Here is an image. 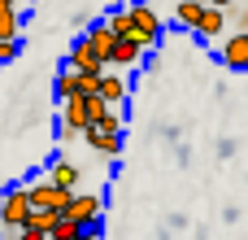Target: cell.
<instances>
[{"label": "cell", "instance_id": "obj_18", "mask_svg": "<svg viewBox=\"0 0 248 240\" xmlns=\"http://www.w3.org/2000/svg\"><path fill=\"white\" fill-rule=\"evenodd\" d=\"M17 52H22V44H17V39H0V66H9Z\"/></svg>", "mask_w": 248, "mask_h": 240}, {"label": "cell", "instance_id": "obj_19", "mask_svg": "<svg viewBox=\"0 0 248 240\" xmlns=\"http://www.w3.org/2000/svg\"><path fill=\"white\" fill-rule=\"evenodd\" d=\"M205 4H218V9H231L235 0H205Z\"/></svg>", "mask_w": 248, "mask_h": 240}, {"label": "cell", "instance_id": "obj_16", "mask_svg": "<svg viewBox=\"0 0 248 240\" xmlns=\"http://www.w3.org/2000/svg\"><path fill=\"white\" fill-rule=\"evenodd\" d=\"M52 92H57L61 101H65V96H74V92H78V70H70V66H65V70L52 79Z\"/></svg>", "mask_w": 248, "mask_h": 240}, {"label": "cell", "instance_id": "obj_8", "mask_svg": "<svg viewBox=\"0 0 248 240\" xmlns=\"http://www.w3.org/2000/svg\"><path fill=\"white\" fill-rule=\"evenodd\" d=\"M78 136H83L100 157H118V153H122V131H96V127H83Z\"/></svg>", "mask_w": 248, "mask_h": 240}, {"label": "cell", "instance_id": "obj_20", "mask_svg": "<svg viewBox=\"0 0 248 240\" xmlns=\"http://www.w3.org/2000/svg\"><path fill=\"white\" fill-rule=\"evenodd\" d=\"M244 35H248V13H244Z\"/></svg>", "mask_w": 248, "mask_h": 240}, {"label": "cell", "instance_id": "obj_5", "mask_svg": "<svg viewBox=\"0 0 248 240\" xmlns=\"http://www.w3.org/2000/svg\"><path fill=\"white\" fill-rule=\"evenodd\" d=\"M83 127H87V105H83V92H74V96L61 101V127H57V136L61 140H74Z\"/></svg>", "mask_w": 248, "mask_h": 240}, {"label": "cell", "instance_id": "obj_14", "mask_svg": "<svg viewBox=\"0 0 248 240\" xmlns=\"http://www.w3.org/2000/svg\"><path fill=\"white\" fill-rule=\"evenodd\" d=\"M201 9H205V0H179V4H174V22H179L183 31H192L196 17H201Z\"/></svg>", "mask_w": 248, "mask_h": 240}, {"label": "cell", "instance_id": "obj_17", "mask_svg": "<svg viewBox=\"0 0 248 240\" xmlns=\"http://www.w3.org/2000/svg\"><path fill=\"white\" fill-rule=\"evenodd\" d=\"M105 26H109L113 35H131V13H126V4H122V9H109Z\"/></svg>", "mask_w": 248, "mask_h": 240}, {"label": "cell", "instance_id": "obj_3", "mask_svg": "<svg viewBox=\"0 0 248 240\" xmlns=\"http://www.w3.org/2000/svg\"><path fill=\"white\" fill-rule=\"evenodd\" d=\"M126 13H131V35H135L144 48H153V44L161 39V13H157L148 0H135V4H126Z\"/></svg>", "mask_w": 248, "mask_h": 240}, {"label": "cell", "instance_id": "obj_1", "mask_svg": "<svg viewBox=\"0 0 248 240\" xmlns=\"http://www.w3.org/2000/svg\"><path fill=\"white\" fill-rule=\"evenodd\" d=\"M26 214H31V201H26V188L22 184H13L4 197H0V236L17 240V227L26 223Z\"/></svg>", "mask_w": 248, "mask_h": 240}, {"label": "cell", "instance_id": "obj_11", "mask_svg": "<svg viewBox=\"0 0 248 240\" xmlns=\"http://www.w3.org/2000/svg\"><path fill=\"white\" fill-rule=\"evenodd\" d=\"M96 92H100L109 105H122V101L131 96V83H126L122 74H109V66H105V70H100V87H96Z\"/></svg>", "mask_w": 248, "mask_h": 240}, {"label": "cell", "instance_id": "obj_9", "mask_svg": "<svg viewBox=\"0 0 248 240\" xmlns=\"http://www.w3.org/2000/svg\"><path fill=\"white\" fill-rule=\"evenodd\" d=\"M222 26H227V9H218V4H205L192 31H196L201 39H218V35H222Z\"/></svg>", "mask_w": 248, "mask_h": 240}, {"label": "cell", "instance_id": "obj_15", "mask_svg": "<svg viewBox=\"0 0 248 240\" xmlns=\"http://www.w3.org/2000/svg\"><path fill=\"white\" fill-rule=\"evenodd\" d=\"M78 236H87L74 219H65V214H57V223H52V232H48V240H78Z\"/></svg>", "mask_w": 248, "mask_h": 240}, {"label": "cell", "instance_id": "obj_7", "mask_svg": "<svg viewBox=\"0 0 248 240\" xmlns=\"http://www.w3.org/2000/svg\"><path fill=\"white\" fill-rule=\"evenodd\" d=\"M218 57H222V66L227 70H248V35H231V39H222V48H218Z\"/></svg>", "mask_w": 248, "mask_h": 240}, {"label": "cell", "instance_id": "obj_4", "mask_svg": "<svg viewBox=\"0 0 248 240\" xmlns=\"http://www.w3.org/2000/svg\"><path fill=\"white\" fill-rule=\"evenodd\" d=\"M26 201H31V210H65V201H70V188H61V184H52V179H44V184H26Z\"/></svg>", "mask_w": 248, "mask_h": 240}, {"label": "cell", "instance_id": "obj_2", "mask_svg": "<svg viewBox=\"0 0 248 240\" xmlns=\"http://www.w3.org/2000/svg\"><path fill=\"white\" fill-rule=\"evenodd\" d=\"M61 214H65V219H74L83 232H96V227H100V214H105V201H100L96 192H78V188H74Z\"/></svg>", "mask_w": 248, "mask_h": 240}, {"label": "cell", "instance_id": "obj_12", "mask_svg": "<svg viewBox=\"0 0 248 240\" xmlns=\"http://www.w3.org/2000/svg\"><path fill=\"white\" fill-rule=\"evenodd\" d=\"M83 39H87V44L96 48V57H100V61L109 66V52H113V39H118V35H113V31H109L105 22H96V26H87V35H83Z\"/></svg>", "mask_w": 248, "mask_h": 240}, {"label": "cell", "instance_id": "obj_13", "mask_svg": "<svg viewBox=\"0 0 248 240\" xmlns=\"http://www.w3.org/2000/svg\"><path fill=\"white\" fill-rule=\"evenodd\" d=\"M78 175H83V171H78L74 162H65V157H57V162H52V171H48V179H52V184H61V188H70V192L78 188Z\"/></svg>", "mask_w": 248, "mask_h": 240}, {"label": "cell", "instance_id": "obj_6", "mask_svg": "<svg viewBox=\"0 0 248 240\" xmlns=\"http://www.w3.org/2000/svg\"><path fill=\"white\" fill-rule=\"evenodd\" d=\"M144 57V44L135 39V35H118L113 39V52H109V66L113 70H126V66H135Z\"/></svg>", "mask_w": 248, "mask_h": 240}, {"label": "cell", "instance_id": "obj_10", "mask_svg": "<svg viewBox=\"0 0 248 240\" xmlns=\"http://www.w3.org/2000/svg\"><path fill=\"white\" fill-rule=\"evenodd\" d=\"M65 66H70V70H105V61L96 57V48H92L87 39H74V44H70Z\"/></svg>", "mask_w": 248, "mask_h": 240}]
</instances>
